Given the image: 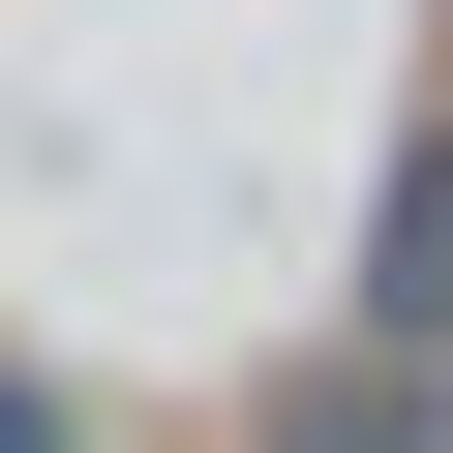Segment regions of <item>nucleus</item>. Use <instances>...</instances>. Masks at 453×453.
I'll use <instances>...</instances> for the list:
<instances>
[{"label":"nucleus","mask_w":453,"mask_h":453,"mask_svg":"<svg viewBox=\"0 0 453 453\" xmlns=\"http://www.w3.org/2000/svg\"><path fill=\"white\" fill-rule=\"evenodd\" d=\"M363 363H453V121H423L393 211H363Z\"/></svg>","instance_id":"1"},{"label":"nucleus","mask_w":453,"mask_h":453,"mask_svg":"<svg viewBox=\"0 0 453 453\" xmlns=\"http://www.w3.org/2000/svg\"><path fill=\"white\" fill-rule=\"evenodd\" d=\"M242 453H423V393H393V363H333V393H273Z\"/></svg>","instance_id":"2"},{"label":"nucleus","mask_w":453,"mask_h":453,"mask_svg":"<svg viewBox=\"0 0 453 453\" xmlns=\"http://www.w3.org/2000/svg\"><path fill=\"white\" fill-rule=\"evenodd\" d=\"M393 393H423V453H453V363H393Z\"/></svg>","instance_id":"3"}]
</instances>
